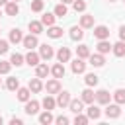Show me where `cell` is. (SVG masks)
<instances>
[{"label": "cell", "mask_w": 125, "mask_h": 125, "mask_svg": "<svg viewBox=\"0 0 125 125\" xmlns=\"http://www.w3.org/2000/svg\"><path fill=\"white\" fill-rule=\"evenodd\" d=\"M51 74V68L47 66V62H39L37 66H35V76H39V78H47Z\"/></svg>", "instance_id": "obj_18"}, {"label": "cell", "mask_w": 125, "mask_h": 125, "mask_svg": "<svg viewBox=\"0 0 125 125\" xmlns=\"http://www.w3.org/2000/svg\"><path fill=\"white\" fill-rule=\"evenodd\" d=\"M6 88H8L10 92H16V90L20 88V80H18L16 76H10V78L6 80Z\"/></svg>", "instance_id": "obj_36"}, {"label": "cell", "mask_w": 125, "mask_h": 125, "mask_svg": "<svg viewBox=\"0 0 125 125\" xmlns=\"http://www.w3.org/2000/svg\"><path fill=\"white\" fill-rule=\"evenodd\" d=\"M45 90H47V94H59V92L62 90V88H61V80H59V78H51V80H47Z\"/></svg>", "instance_id": "obj_3"}, {"label": "cell", "mask_w": 125, "mask_h": 125, "mask_svg": "<svg viewBox=\"0 0 125 125\" xmlns=\"http://www.w3.org/2000/svg\"><path fill=\"white\" fill-rule=\"evenodd\" d=\"M41 107H43V109H49V111L55 109V107H57V98H53V94H47V96L41 100Z\"/></svg>", "instance_id": "obj_11"}, {"label": "cell", "mask_w": 125, "mask_h": 125, "mask_svg": "<svg viewBox=\"0 0 125 125\" xmlns=\"http://www.w3.org/2000/svg\"><path fill=\"white\" fill-rule=\"evenodd\" d=\"M55 123L57 125H66V123H70V119L66 115H59V117H55Z\"/></svg>", "instance_id": "obj_42"}, {"label": "cell", "mask_w": 125, "mask_h": 125, "mask_svg": "<svg viewBox=\"0 0 125 125\" xmlns=\"http://www.w3.org/2000/svg\"><path fill=\"white\" fill-rule=\"evenodd\" d=\"M111 98L115 100V104L123 105V104H125V90H123V88H117V90L111 94Z\"/></svg>", "instance_id": "obj_32"}, {"label": "cell", "mask_w": 125, "mask_h": 125, "mask_svg": "<svg viewBox=\"0 0 125 125\" xmlns=\"http://www.w3.org/2000/svg\"><path fill=\"white\" fill-rule=\"evenodd\" d=\"M70 92H66V90H61L59 94H57V105L59 107H68V104H70Z\"/></svg>", "instance_id": "obj_4"}, {"label": "cell", "mask_w": 125, "mask_h": 125, "mask_svg": "<svg viewBox=\"0 0 125 125\" xmlns=\"http://www.w3.org/2000/svg\"><path fill=\"white\" fill-rule=\"evenodd\" d=\"M53 12H55V16H57V18H64V16H66V12H68V8H66V4H64V2H61V4H57V6H55V10H53Z\"/></svg>", "instance_id": "obj_34"}, {"label": "cell", "mask_w": 125, "mask_h": 125, "mask_svg": "<svg viewBox=\"0 0 125 125\" xmlns=\"http://www.w3.org/2000/svg\"><path fill=\"white\" fill-rule=\"evenodd\" d=\"M39 107H41V104H39L37 100H27L23 109H25L27 115H37V113H39Z\"/></svg>", "instance_id": "obj_7"}, {"label": "cell", "mask_w": 125, "mask_h": 125, "mask_svg": "<svg viewBox=\"0 0 125 125\" xmlns=\"http://www.w3.org/2000/svg\"><path fill=\"white\" fill-rule=\"evenodd\" d=\"M90 55H92V53H90V47H88V45H78V47H76V57H80V59L86 61Z\"/></svg>", "instance_id": "obj_31"}, {"label": "cell", "mask_w": 125, "mask_h": 125, "mask_svg": "<svg viewBox=\"0 0 125 125\" xmlns=\"http://www.w3.org/2000/svg\"><path fill=\"white\" fill-rule=\"evenodd\" d=\"M21 43H23V47H25L27 51H31V49H35V47H39V41H37V35H33V33H29V35H25Z\"/></svg>", "instance_id": "obj_9"}, {"label": "cell", "mask_w": 125, "mask_h": 125, "mask_svg": "<svg viewBox=\"0 0 125 125\" xmlns=\"http://www.w3.org/2000/svg\"><path fill=\"white\" fill-rule=\"evenodd\" d=\"M82 37H84V27H80V25L70 27V39L72 41H80Z\"/></svg>", "instance_id": "obj_26"}, {"label": "cell", "mask_w": 125, "mask_h": 125, "mask_svg": "<svg viewBox=\"0 0 125 125\" xmlns=\"http://www.w3.org/2000/svg\"><path fill=\"white\" fill-rule=\"evenodd\" d=\"M21 123H23V121H21L20 117H12V119H10V125H21Z\"/></svg>", "instance_id": "obj_43"}, {"label": "cell", "mask_w": 125, "mask_h": 125, "mask_svg": "<svg viewBox=\"0 0 125 125\" xmlns=\"http://www.w3.org/2000/svg\"><path fill=\"white\" fill-rule=\"evenodd\" d=\"M10 62H12V66H21V64L25 62V57H23V55H20V53H12Z\"/></svg>", "instance_id": "obj_33"}, {"label": "cell", "mask_w": 125, "mask_h": 125, "mask_svg": "<svg viewBox=\"0 0 125 125\" xmlns=\"http://www.w3.org/2000/svg\"><path fill=\"white\" fill-rule=\"evenodd\" d=\"M119 39H121V41H125V25H121V27H119Z\"/></svg>", "instance_id": "obj_44"}, {"label": "cell", "mask_w": 125, "mask_h": 125, "mask_svg": "<svg viewBox=\"0 0 125 125\" xmlns=\"http://www.w3.org/2000/svg\"><path fill=\"white\" fill-rule=\"evenodd\" d=\"M55 57H57L59 62H68V61H70V49H68V47H61V49L55 53Z\"/></svg>", "instance_id": "obj_12"}, {"label": "cell", "mask_w": 125, "mask_h": 125, "mask_svg": "<svg viewBox=\"0 0 125 125\" xmlns=\"http://www.w3.org/2000/svg\"><path fill=\"white\" fill-rule=\"evenodd\" d=\"M104 113H105L107 119H117L121 115V105L119 104H107L105 109H104Z\"/></svg>", "instance_id": "obj_1"}, {"label": "cell", "mask_w": 125, "mask_h": 125, "mask_svg": "<svg viewBox=\"0 0 125 125\" xmlns=\"http://www.w3.org/2000/svg\"><path fill=\"white\" fill-rule=\"evenodd\" d=\"M88 61H90V64H92V66H96V68H100V66H104V64H105V59H104V55H102V53H94V55H90V57H88Z\"/></svg>", "instance_id": "obj_14"}, {"label": "cell", "mask_w": 125, "mask_h": 125, "mask_svg": "<svg viewBox=\"0 0 125 125\" xmlns=\"http://www.w3.org/2000/svg\"><path fill=\"white\" fill-rule=\"evenodd\" d=\"M8 49H10V41L0 39V55H6V53H8Z\"/></svg>", "instance_id": "obj_41"}, {"label": "cell", "mask_w": 125, "mask_h": 125, "mask_svg": "<svg viewBox=\"0 0 125 125\" xmlns=\"http://www.w3.org/2000/svg\"><path fill=\"white\" fill-rule=\"evenodd\" d=\"M72 8H74V12H80V14H82V12L86 10V2H84V0H74V2H72Z\"/></svg>", "instance_id": "obj_39"}, {"label": "cell", "mask_w": 125, "mask_h": 125, "mask_svg": "<svg viewBox=\"0 0 125 125\" xmlns=\"http://www.w3.org/2000/svg\"><path fill=\"white\" fill-rule=\"evenodd\" d=\"M8 41L10 43H21L23 41V33H21V29H18V27H14V29H10V37H8Z\"/></svg>", "instance_id": "obj_17"}, {"label": "cell", "mask_w": 125, "mask_h": 125, "mask_svg": "<svg viewBox=\"0 0 125 125\" xmlns=\"http://www.w3.org/2000/svg\"><path fill=\"white\" fill-rule=\"evenodd\" d=\"M4 12H6V16H18V14H20V6H18V2L10 0V2L4 6Z\"/></svg>", "instance_id": "obj_20"}, {"label": "cell", "mask_w": 125, "mask_h": 125, "mask_svg": "<svg viewBox=\"0 0 125 125\" xmlns=\"http://www.w3.org/2000/svg\"><path fill=\"white\" fill-rule=\"evenodd\" d=\"M8 2H10V0H0V6H6Z\"/></svg>", "instance_id": "obj_45"}, {"label": "cell", "mask_w": 125, "mask_h": 125, "mask_svg": "<svg viewBox=\"0 0 125 125\" xmlns=\"http://www.w3.org/2000/svg\"><path fill=\"white\" fill-rule=\"evenodd\" d=\"M111 53L115 55V57H125V41H117L113 47H111Z\"/></svg>", "instance_id": "obj_27"}, {"label": "cell", "mask_w": 125, "mask_h": 125, "mask_svg": "<svg viewBox=\"0 0 125 125\" xmlns=\"http://www.w3.org/2000/svg\"><path fill=\"white\" fill-rule=\"evenodd\" d=\"M47 35H49L51 39H59V37H62V27L51 25V27H47Z\"/></svg>", "instance_id": "obj_29"}, {"label": "cell", "mask_w": 125, "mask_h": 125, "mask_svg": "<svg viewBox=\"0 0 125 125\" xmlns=\"http://www.w3.org/2000/svg\"><path fill=\"white\" fill-rule=\"evenodd\" d=\"M109 2H115V0H109Z\"/></svg>", "instance_id": "obj_51"}, {"label": "cell", "mask_w": 125, "mask_h": 125, "mask_svg": "<svg viewBox=\"0 0 125 125\" xmlns=\"http://www.w3.org/2000/svg\"><path fill=\"white\" fill-rule=\"evenodd\" d=\"M68 109H70L72 113H82V111H84V102H82V98H80V100H70Z\"/></svg>", "instance_id": "obj_22"}, {"label": "cell", "mask_w": 125, "mask_h": 125, "mask_svg": "<svg viewBox=\"0 0 125 125\" xmlns=\"http://www.w3.org/2000/svg\"><path fill=\"white\" fill-rule=\"evenodd\" d=\"M45 2L43 0H31V12H43Z\"/></svg>", "instance_id": "obj_38"}, {"label": "cell", "mask_w": 125, "mask_h": 125, "mask_svg": "<svg viewBox=\"0 0 125 125\" xmlns=\"http://www.w3.org/2000/svg\"><path fill=\"white\" fill-rule=\"evenodd\" d=\"M88 121H90L88 115H84V113H74V123H76V125H86Z\"/></svg>", "instance_id": "obj_37"}, {"label": "cell", "mask_w": 125, "mask_h": 125, "mask_svg": "<svg viewBox=\"0 0 125 125\" xmlns=\"http://www.w3.org/2000/svg\"><path fill=\"white\" fill-rule=\"evenodd\" d=\"M80 98H82V102H84V104H94V102H96V92L88 86V88H84V90H82V96H80Z\"/></svg>", "instance_id": "obj_16"}, {"label": "cell", "mask_w": 125, "mask_h": 125, "mask_svg": "<svg viewBox=\"0 0 125 125\" xmlns=\"http://www.w3.org/2000/svg\"><path fill=\"white\" fill-rule=\"evenodd\" d=\"M0 18H2V12H0Z\"/></svg>", "instance_id": "obj_50"}, {"label": "cell", "mask_w": 125, "mask_h": 125, "mask_svg": "<svg viewBox=\"0 0 125 125\" xmlns=\"http://www.w3.org/2000/svg\"><path fill=\"white\" fill-rule=\"evenodd\" d=\"M16 96H18L20 102L25 104L27 100H31V90H29V88H18V90H16Z\"/></svg>", "instance_id": "obj_24"}, {"label": "cell", "mask_w": 125, "mask_h": 125, "mask_svg": "<svg viewBox=\"0 0 125 125\" xmlns=\"http://www.w3.org/2000/svg\"><path fill=\"white\" fill-rule=\"evenodd\" d=\"M14 2H20V0H14Z\"/></svg>", "instance_id": "obj_48"}, {"label": "cell", "mask_w": 125, "mask_h": 125, "mask_svg": "<svg viewBox=\"0 0 125 125\" xmlns=\"http://www.w3.org/2000/svg\"><path fill=\"white\" fill-rule=\"evenodd\" d=\"M27 88L31 90V94H39V92L45 88V84L41 82V78H39V76H35V78H29V84H27Z\"/></svg>", "instance_id": "obj_6"}, {"label": "cell", "mask_w": 125, "mask_h": 125, "mask_svg": "<svg viewBox=\"0 0 125 125\" xmlns=\"http://www.w3.org/2000/svg\"><path fill=\"white\" fill-rule=\"evenodd\" d=\"M12 68V62L10 61H0V74H8Z\"/></svg>", "instance_id": "obj_40"}, {"label": "cell", "mask_w": 125, "mask_h": 125, "mask_svg": "<svg viewBox=\"0 0 125 125\" xmlns=\"http://www.w3.org/2000/svg\"><path fill=\"white\" fill-rule=\"evenodd\" d=\"M55 121V117H53V113L49 111V109H45L43 113H39V123L41 125H49V123H53Z\"/></svg>", "instance_id": "obj_30"}, {"label": "cell", "mask_w": 125, "mask_h": 125, "mask_svg": "<svg viewBox=\"0 0 125 125\" xmlns=\"http://www.w3.org/2000/svg\"><path fill=\"white\" fill-rule=\"evenodd\" d=\"M39 61H41V55H39V53H35L33 49H31V51H27V55H25V62H27L29 66H37V64H39Z\"/></svg>", "instance_id": "obj_13"}, {"label": "cell", "mask_w": 125, "mask_h": 125, "mask_svg": "<svg viewBox=\"0 0 125 125\" xmlns=\"http://www.w3.org/2000/svg\"><path fill=\"white\" fill-rule=\"evenodd\" d=\"M96 102H98L100 105H107V104L111 102V94H109L107 90H98V92H96Z\"/></svg>", "instance_id": "obj_10"}, {"label": "cell", "mask_w": 125, "mask_h": 125, "mask_svg": "<svg viewBox=\"0 0 125 125\" xmlns=\"http://www.w3.org/2000/svg\"><path fill=\"white\" fill-rule=\"evenodd\" d=\"M39 55H41L43 61H51V59L55 57V49H53L51 45L43 43V45H39Z\"/></svg>", "instance_id": "obj_2"}, {"label": "cell", "mask_w": 125, "mask_h": 125, "mask_svg": "<svg viewBox=\"0 0 125 125\" xmlns=\"http://www.w3.org/2000/svg\"><path fill=\"white\" fill-rule=\"evenodd\" d=\"M94 37L100 41V39H109V27L107 25H96L94 27Z\"/></svg>", "instance_id": "obj_8"}, {"label": "cell", "mask_w": 125, "mask_h": 125, "mask_svg": "<svg viewBox=\"0 0 125 125\" xmlns=\"http://www.w3.org/2000/svg\"><path fill=\"white\" fill-rule=\"evenodd\" d=\"M0 86H2V80H0Z\"/></svg>", "instance_id": "obj_49"}, {"label": "cell", "mask_w": 125, "mask_h": 125, "mask_svg": "<svg viewBox=\"0 0 125 125\" xmlns=\"http://www.w3.org/2000/svg\"><path fill=\"white\" fill-rule=\"evenodd\" d=\"M2 123H4V117H2V115H0V125H2Z\"/></svg>", "instance_id": "obj_47"}, {"label": "cell", "mask_w": 125, "mask_h": 125, "mask_svg": "<svg viewBox=\"0 0 125 125\" xmlns=\"http://www.w3.org/2000/svg\"><path fill=\"white\" fill-rule=\"evenodd\" d=\"M55 20H57V16H55V12H47V14H43L41 16V23L43 25H47V27H51V25H55Z\"/></svg>", "instance_id": "obj_28"}, {"label": "cell", "mask_w": 125, "mask_h": 125, "mask_svg": "<svg viewBox=\"0 0 125 125\" xmlns=\"http://www.w3.org/2000/svg\"><path fill=\"white\" fill-rule=\"evenodd\" d=\"M86 115L90 117V119H100L102 117V109L98 107V105H94V104H88V109H86Z\"/></svg>", "instance_id": "obj_19"}, {"label": "cell", "mask_w": 125, "mask_h": 125, "mask_svg": "<svg viewBox=\"0 0 125 125\" xmlns=\"http://www.w3.org/2000/svg\"><path fill=\"white\" fill-rule=\"evenodd\" d=\"M80 27H84V29L94 27V16H90V14H82V16H80Z\"/></svg>", "instance_id": "obj_23"}, {"label": "cell", "mask_w": 125, "mask_h": 125, "mask_svg": "<svg viewBox=\"0 0 125 125\" xmlns=\"http://www.w3.org/2000/svg\"><path fill=\"white\" fill-rule=\"evenodd\" d=\"M27 27H29V33H33V35H39V33H43V27H45V25H43L41 21H35V20H31Z\"/></svg>", "instance_id": "obj_25"}, {"label": "cell", "mask_w": 125, "mask_h": 125, "mask_svg": "<svg viewBox=\"0 0 125 125\" xmlns=\"http://www.w3.org/2000/svg\"><path fill=\"white\" fill-rule=\"evenodd\" d=\"M111 47H113V45H111L107 39H100V41H98V45H96L98 53H102V55H107V53L111 51Z\"/></svg>", "instance_id": "obj_21"}, {"label": "cell", "mask_w": 125, "mask_h": 125, "mask_svg": "<svg viewBox=\"0 0 125 125\" xmlns=\"http://www.w3.org/2000/svg\"><path fill=\"white\" fill-rule=\"evenodd\" d=\"M62 2H64V4H72L74 0H62Z\"/></svg>", "instance_id": "obj_46"}, {"label": "cell", "mask_w": 125, "mask_h": 125, "mask_svg": "<svg viewBox=\"0 0 125 125\" xmlns=\"http://www.w3.org/2000/svg\"><path fill=\"white\" fill-rule=\"evenodd\" d=\"M51 74H53V78H64V74H66V70H64V64L62 62H57V64H53L51 66Z\"/></svg>", "instance_id": "obj_15"}, {"label": "cell", "mask_w": 125, "mask_h": 125, "mask_svg": "<svg viewBox=\"0 0 125 125\" xmlns=\"http://www.w3.org/2000/svg\"><path fill=\"white\" fill-rule=\"evenodd\" d=\"M84 82H86V86H98V82H100V78H98V74H94V72H90V74H86L84 76Z\"/></svg>", "instance_id": "obj_35"}, {"label": "cell", "mask_w": 125, "mask_h": 125, "mask_svg": "<svg viewBox=\"0 0 125 125\" xmlns=\"http://www.w3.org/2000/svg\"><path fill=\"white\" fill-rule=\"evenodd\" d=\"M70 70H72L74 74H82V72L86 70V62H84V59L76 57V59L70 62Z\"/></svg>", "instance_id": "obj_5"}]
</instances>
